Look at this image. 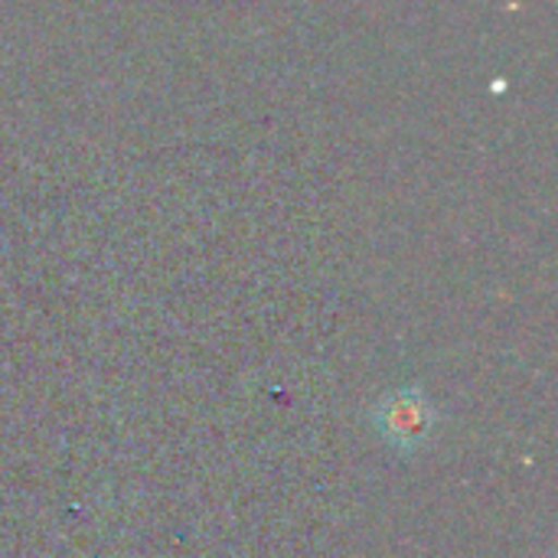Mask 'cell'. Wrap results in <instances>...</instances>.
Here are the masks:
<instances>
[{"label":"cell","mask_w":558,"mask_h":558,"mask_svg":"<svg viewBox=\"0 0 558 558\" xmlns=\"http://www.w3.org/2000/svg\"><path fill=\"white\" fill-rule=\"evenodd\" d=\"M379 428H383V438L392 441L399 451H412V448H418L428 438L432 409H428V402L415 389L392 392L379 405Z\"/></svg>","instance_id":"cell-1"}]
</instances>
